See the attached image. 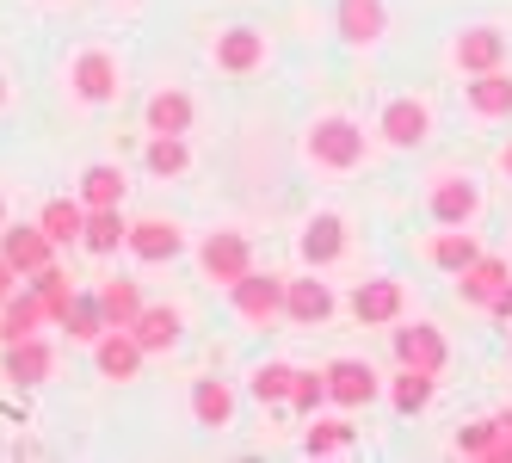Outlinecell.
Returning a JSON list of instances; mask_svg holds the SVG:
<instances>
[{"instance_id": "41", "label": "cell", "mask_w": 512, "mask_h": 463, "mask_svg": "<svg viewBox=\"0 0 512 463\" xmlns=\"http://www.w3.org/2000/svg\"><path fill=\"white\" fill-rule=\"evenodd\" d=\"M7 99H13V87H7V75H0V105H7Z\"/></svg>"}, {"instance_id": "30", "label": "cell", "mask_w": 512, "mask_h": 463, "mask_svg": "<svg viewBox=\"0 0 512 463\" xmlns=\"http://www.w3.org/2000/svg\"><path fill=\"white\" fill-rule=\"evenodd\" d=\"M426 254H432V266H438V272H451V278H457L475 254H482V241H475V229H438Z\"/></svg>"}, {"instance_id": "8", "label": "cell", "mask_w": 512, "mask_h": 463, "mask_svg": "<svg viewBox=\"0 0 512 463\" xmlns=\"http://www.w3.org/2000/svg\"><path fill=\"white\" fill-rule=\"evenodd\" d=\"M377 136L389 142V149H426V136H432V105L414 99V93L389 99L383 112H377Z\"/></svg>"}, {"instance_id": "34", "label": "cell", "mask_w": 512, "mask_h": 463, "mask_svg": "<svg viewBox=\"0 0 512 463\" xmlns=\"http://www.w3.org/2000/svg\"><path fill=\"white\" fill-rule=\"evenodd\" d=\"M38 223H44V235H50L56 247H68V241H81V223H87V204H81V198H50Z\"/></svg>"}, {"instance_id": "1", "label": "cell", "mask_w": 512, "mask_h": 463, "mask_svg": "<svg viewBox=\"0 0 512 463\" xmlns=\"http://www.w3.org/2000/svg\"><path fill=\"white\" fill-rule=\"evenodd\" d=\"M303 161L315 173H352L364 161V124L346 118V112H321L309 130H303Z\"/></svg>"}, {"instance_id": "19", "label": "cell", "mask_w": 512, "mask_h": 463, "mask_svg": "<svg viewBox=\"0 0 512 463\" xmlns=\"http://www.w3.org/2000/svg\"><path fill=\"white\" fill-rule=\"evenodd\" d=\"M130 334H136L142 352H173L179 334H186V315H179L173 303H142L136 322H130Z\"/></svg>"}, {"instance_id": "17", "label": "cell", "mask_w": 512, "mask_h": 463, "mask_svg": "<svg viewBox=\"0 0 512 463\" xmlns=\"http://www.w3.org/2000/svg\"><path fill=\"white\" fill-rule=\"evenodd\" d=\"M512 284V260H500V254H475L463 272H457V297L463 303H475V309H488L500 291Z\"/></svg>"}, {"instance_id": "3", "label": "cell", "mask_w": 512, "mask_h": 463, "mask_svg": "<svg viewBox=\"0 0 512 463\" xmlns=\"http://www.w3.org/2000/svg\"><path fill=\"white\" fill-rule=\"evenodd\" d=\"M68 93H75L81 105H112L124 93V68L112 50H81L75 62H68Z\"/></svg>"}, {"instance_id": "32", "label": "cell", "mask_w": 512, "mask_h": 463, "mask_svg": "<svg viewBox=\"0 0 512 463\" xmlns=\"http://www.w3.org/2000/svg\"><path fill=\"white\" fill-rule=\"evenodd\" d=\"M124 198H130V180L118 161H93L81 173V204H124Z\"/></svg>"}, {"instance_id": "7", "label": "cell", "mask_w": 512, "mask_h": 463, "mask_svg": "<svg viewBox=\"0 0 512 463\" xmlns=\"http://www.w3.org/2000/svg\"><path fill=\"white\" fill-rule=\"evenodd\" d=\"M346 309H352L358 328H395L401 315H408V284L401 278H364L346 297Z\"/></svg>"}, {"instance_id": "36", "label": "cell", "mask_w": 512, "mask_h": 463, "mask_svg": "<svg viewBox=\"0 0 512 463\" xmlns=\"http://www.w3.org/2000/svg\"><path fill=\"white\" fill-rule=\"evenodd\" d=\"M31 291H38V303L50 309V322H56V315L68 309V297H75V284H68V272L50 260V266H38V272H31Z\"/></svg>"}, {"instance_id": "25", "label": "cell", "mask_w": 512, "mask_h": 463, "mask_svg": "<svg viewBox=\"0 0 512 463\" xmlns=\"http://www.w3.org/2000/svg\"><path fill=\"white\" fill-rule=\"evenodd\" d=\"M44 322H50V309H44L38 291L25 284V291H13L7 303H0V346H13V340H25V334H38Z\"/></svg>"}, {"instance_id": "5", "label": "cell", "mask_w": 512, "mask_h": 463, "mask_svg": "<svg viewBox=\"0 0 512 463\" xmlns=\"http://www.w3.org/2000/svg\"><path fill=\"white\" fill-rule=\"evenodd\" d=\"M346 241H352V229H346L340 210H315V217L297 229V260L309 272H327V266L346 260Z\"/></svg>"}, {"instance_id": "21", "label": "cell", "mask_w": 512, "mask_h": 463, "mask_svg": "<svg viewBox=\"0 0 512 463\" xmlns=\"http://www.w3.org/2000/svg\"><path fill=\"white\" fill-rule=\"evenodd\" d=\"M334 25H340V38H346V44L371 50V44L383 38V31H389V13H383V0H340Z\"/></svg>"}, {"instance_id": "10", "label": "cell", "mask_w": 512, "mask_h": 463, "mask_svg": "<svg viewBox=\"0 0 512 463\" xmlns=\"http://www.w3.org/2000/svg\"><path fill=\"white\" fill-rule=\"evenodd\" d=\"M451 68L469 75H488V68H506V31L500 25H463L451 38Z\"/></svg>"}, {"instance_id": "24", "label": "cell", "mask_w": 512, "mask_h": 463, "mask_svg": "<svg viewBox=\"0 0 512 463\" xmlns=\"http://www.w3.org/2000/svg\"><path fill=\"white\" fill-rule=\"evenodd\" d=\"M457 445V457H488V463H512V433L500 426V414L494 420H469L463 433L451 439Z\"/></svg>"}, {"instance_id": "26", "label": "cell", "mask_w": 512, "mask_h": 463, "mask_svg": "<svg viewBox=\"0 0 512 463\" xmlns=\"http://www.w3.org/2000/svg\"><path fill=\"white\" fill-rule=\"evenodd\" d=\"M463 99H469V112H475V118H512V75H506V68L469 75Z\"/></svg>"}, {"instance_id": "12", "label": "cell", "mask_w": 512, "mask_h": 463, "mask_svg": "<svg viewBox=\"0 0 512 463\" xmlns=\"http://www.w3.org/2000/svg\"><path fill=\"white\" fill-rule=\"evenodd\" d=\"M50 371H56V346L44 334H25L13 346H0V377H7L13 389H38Z\"/></svg>"}, {"instance_id": "28", "label": "cell", "mask_w": 512, "mask_h": 463, "mask_svg": "<svg viewBox=\"0 0 512 463\" xmlns=\"http://www.w3.org/2000/svg\"><path fill=\"white\" fill-rule=\"evenodd\" d=\"M56 322L68 328V340H81V346H93L105 328H112V322H105V309H99V291H75V297H68V309L56 315Z\"/></svg>"}, {"instance_id": "4", "label": "cell", "mask_w": 512, "mask_h": 463, "mask_svg": "<svg viewBox=\"0 0 512 463\" xmlns=\"http://www.w3.org/2000/svg\"><path fill=\"white\" fill-rule=\"evenodd\" d=\"M426 210H432L438 229H475V217H482V186H475L469 173H438Z\"/></svg>"}, {"instance_id": "16", "label": "cell", "mask_w": 512, "mask_h": 463, "mask_svg": "<svg viewBox=\"0 0 512 463\" xmlns=\"http://www.w3.org/2000/svg\"><path fill=\"white\" fill-rule=\"evenodd\" d=\"M216 68L223 75H253V68H266V31H253V25H229V31H216Z\"/></svg>"}, {"instance_id": "14", "label": "cell", "mask_w": 512, "mask_h": 463, "mask_svg": "<svg viewBox=\"0 0 512 463\" xmlns=\"http://www.w3.org/2000/svg\"><path fill=\"white\" fill-rule=\"evenodd\" d=\"M142 359H149V352L136 346V334H130V328H105V334L93 340V365H99V377H105V383H136Z\"/></svg>"}, {"instance_id": "27", "label": "cell", "mask_w": 512, "mask_h": 463, "mask_svg": "<svg viewBox=\"0 0 512 463\" xmlns=\"http://www.w3.org/2000/svg\"><path fill=\"white\" fill-rule=\"evenodd\" d=\"M315 426L303 433V451L309 457H340V451H352L358 445V426L346 420V414H309Z\"/></svg>"}, {"instance_id": "11", "label": "cell", "mask_w": 512, "mask_h": 463, "mask_svg": "<svg viewBox=\"0 0 512 463\" xmlns=\"http://www.w3.org/2000/svg\"><path fill=\"white\" fill-rule=\"evenodd\" d=\"M334 309H340V297H334V284L327 278H284V322H297V328H327L334 322Z\"/></svg>"}, {"instance_id": "43", "label": "cell", "mask_w": 512, "mask_h": 463, "mask_svg": "<svg viewBox=\"0 0 512 463\" xmlns=\"http://www.w3.org/2000/svg\"><path fill=\"white\" fill-rule=\"evenodd\" d=\"M0 223H7V198H0Z\"/></svg>"}, {"instance_id": "23", "label": "cell", "mask_w": 512, "mask_h": 463, "mask_svg": "<svg viewBox=\"0 0 512 463\" xmlns=\"http://www.w3.org/2000/svg\"><path fill=\"white\" fill-rule=\"evenodd\" d=\"M192 420L204 426V433H223V426H235V389L223 377H198L192 383Z\"/></svg>"}, {"instance_id": "2", "label": "cell", "mask_w": 512, "mask_h": 463, "mask_svg": "<svg viewBox=\"0 0 512 463\" xmlns=\"http://www.w3.org/2000/svg\"><path fill=\"white\" fill-rule=\"evenodd\" d=\"M192 254H198V272H204L210 284H223V291H229L235 278L253 272V241H247L241 229H210V235L192 247Z\"/></svg>"}, {"instance_id": "13", "label": "cell", "mask_w": 512, "mask_h": 463, "mask_svg": "<svg viewBox=\"0 0 512 463\" xmlns=\"http://www.w3.org/2000/svg\"><path fill=\"white\" fill-rule=\"evenodd\" d=\"M124 247H130L142 266H167V260L186 254V229H179L173 217H136L130 235H124Z\"/></svg>"}, {"instance_id": "15", "label": "cell", "mask_w": 512, "mask_h": 463, "mask_svg": "<svg viewBox=\"0 0 512 463\" xmlns=\"http://www.w3.org/2000/svg\"><path fill=\"white\" fill-rule=\"evenodd\" d=\"M395 365L445 371V365H451V346H445V334H438L432 322H414V328H401V322H395Z\"/></svg>"}, {"instance_id": "9", "label": "cell", "mask_w": 512, "mask_h": 463, "mask_svg": "<svg viewBox=\"0 0 512 463\" xmlns=\"http://www.w3.org/2000/svg\"><path fill=\"white\" fill-rule=\"evenodd\" d=\"M327 371V402L334 408H371L377 396H383V377H377V365L371 359H334V365H321Z\"/></svg>"}, {"instance_id": "39", "label": "cell", "mask_w": 512, "mask_h": 463, "mask_svg": "<svg viewBox=\"0 0 512 463\" xmlns=\"http://www.w3.org/2000/svg\"><path fill=\"white\" fill-rule=\"evenodd\" d=\"M488 315H494V322H512V284H506V291L488 303Z\"/></svg>"}, {"instance_id": "37", "label": "cell", "mask_w": 512, "mask_h": 463, "mask_svg": "<svg viewBox=\"0 0 512 463\" xmlns=\"http://www.w3.org/2000/svg\"><path fill=\"white\" fill-rule=\"evenodd\" d=\"M321 402H327V371H297V383H290V402H284V408L321 414Z\"/></svg>"}, {"instance_id": "29", "label": "cell", "mask_w": 512, "mask_h": 463, "mask_svg": "<svg viewBox=\"0 0 512 463\" xmlns=\"http://www.w3.org/2000/svg\"><path fill=\"white\" fill-rule=\"evenodd\" d=\"M290 383H297V365L266 359V365H253V377H247V396L260 402V408H284V402H290Z\"/></svg>"}, {"instance_id": "20", "label": "cell", "mask_w": 512, "mask_h": 463, "mask_svg": "<svg viewBox=\"0 0 512 463\" xmlns=\"http://www.w3.org/2000/svg\"><path fill=\"white\" fill-rule=\"evenodd\" d=\"M149 136H186L192 130V118H198V105H192V93L186 87H161V93H149Z\"/></svg>"}, {"instance_id": "40", "label": "cell", "mask_w": 512, "mask_h": 463, "mask_svg": "<svg viewBox=\"0 0 512 463\" xmlns=\"http://www.w3.org/2000/svg\"><path fill=\"white\" fill-rule=\"evenodd\" d=\"M500 173H512V142H506V149H500Z\"/></svg>"}, {"instance_id": "31", "label": "cell", "mask_w": 512, "mask_h": 463, "mask_svg": "<svg viewBox=\"0 0 512 463\" xmlns=\"http://www.w3.org/2000/svg\"><path fill=\"white\" fill-rule=\"evenodd\" d=\"M432 396H438V371H414V365H401V377L389 383L395 414H420V408H432Z\"/></svg>"}, {"instance_id": "6", "label": "cell", "mask_w": 512, "mask_h": 463, "mask_svg": "<svg viewBox=\"0 0 512 463\" xmlns=\"http://www.w3.org/2000/svg\"><path fill=\"white\" fill-rule=\"evenodd\" d=\"M229 297H235V315H241L247 328H272V322H284V278H278V272H260V266H253L247 278L229 284Z\"/></svg>"}, {"instance_id": "42", "label": "cell", "mask_w": 512, "mask_h": 463, "mask_svg": "<svg viewBox=\"0 0 512 463\" xmlns=\"http://www.w3.org/2000/svg\"><path fill=\"white\" fill-rule=\"evenodd\" d=\"M500 426H506V433H512V408H506V414H500Z\"/></svg>"}, {"instance_id": "38", "label": "cell", "mask_w": 512, "mask_h": 463, "mask_svg": "<svg viewBox=\"0 0 512 463\" xmlns=\"http://www.w3.org/2000/svg\"><path fill=\"white\" fill-rule=\"evenodd\" d=\"M13 291H19V272H13V260H7V254H0V303H7Z\"/></svg>"}, {"instance_id": "22", "label": "cell", "mask_w": 512, "mask_h": 463, "mask_svg": "<svg viewBox=\"0 0 512 463\" xmlns=\"http://www.w3.org/2000/svg\"><path fill=\"white\" fill-rule=\"evenodd\" d=\"M124 235H130L124 204H87V223H81V247H87V254H118Z\"/></svg>"}, {"instance_id": "35", "label": "cell", "mask_w": 512, "mask_h": 463, "mask_svg": "<svg viewBox=\"0 0 512 463\" xmlns=\"http://www.w3.org/2000/svg\"><path fill=\"white\" fill-rule=\"evenodd\" d=\"M99 309H105V322H112V328H130L136 309H142L136 278H105V284H99Z\"/></svg>"}, {"instance_id": "18", "label": "cell", "mask_w": 512, "mask_h": 463, "mask_svg": "<svg viewBox=\"0 0 512 463\" xmlns=\"http://www.w3.org/2000/svg\"><path fill=\"white\" fill-rule=\"evenodd\" d=\"M0 254L13 260V272H19V278H31L38 266H50V260H56V241L44 235V223H19V229L0 223Z\"/></svg>"}, {"instance_id": "33", "label": "cell", "mask_w": 512, "mask_h": 463, "mask_svg": "<svg viewBox=\"0 0 512 463\" xmlns=\"http://www.w3.org/2000/svg\"><path fill=\"white\" fill-rule=\"evenodd\" d=\"M149 173L155 180H186L192 173V149H186V136H149Z\"/></svg>"}]
</instances>
